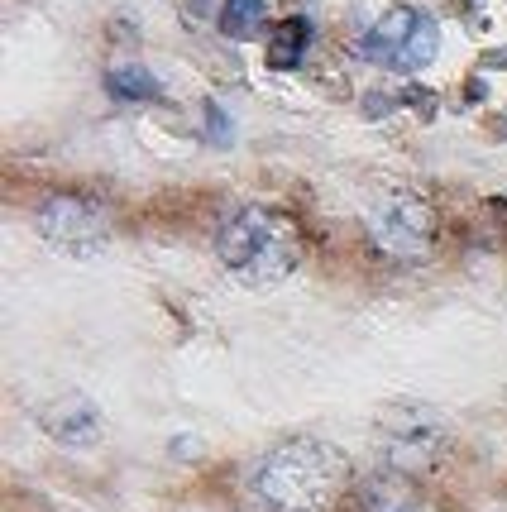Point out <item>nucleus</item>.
<instances>
[{"label":"nucleus","mask_w":507,"mask_h":512,"mask_svg":"<svg viewBox=\"0 0 507 512\" xmlns=\"http://www.w3.org/2000/svg\"><path fill=\"white\" fill-rule=\"evenodd\" d=\"M249 489L264 512H335L350 493V460L316 436H297L254 465Z\"/></svg>","instance_id":"f257e3e1"},{"label":"nucleus","mask_w":507,"mask_h":512,"mask_svg":"<svg viewBox=\"0 0 507 512\" xmlns=\"http://www.w3.org/2000/svg\"><path fill=\"white\" fill-rule=\"evenodd\" d=\"M302 249H307L302 230L278 206L249 201V206L225 211V221L216 225V259L244 288H273L292 278L302 264Z\"/></svg>","instance_id":"f03ea898"},{"label":"nucleus","mask_w":507,"mask_h":512,"mask_svg":"<svg viewBox=\"0 0 507 512\" xmlns=\"http://www.w3.org/2000/svg\"><path fill=\"white\" fill-rule=\"evenodd\" d=\"M359 53L388 72H421L441 53V24L417 5H388L359 39Z\"/></svg>","instance_id":"7ed1b4c3"},{"label":"nucleus","mask_w":507,"mask_h":512,"mask_svg":"<svg viewBox=\"0 0 507 512\" xmlns=\"http://www.w3.org/2000/svg\"><path fill=\"white\" fill-rule=\"evenodd\" d=\"M445 446H450V431L445 422L421 407V402H397L383 412L378 422V455H383V469H397L407 479H417L426 469L441 465Z\"/></svg>","instance_id":"20e7f679"},{"label":"nucleus","mask_w":507,"mask_h":512,"mask_svg":"<svg viewBox=\"0 0 507 512\" xmlns=\"http://www.w3.org/2000/svg\"><path fill=\"white\" fill-rule=\"evenodd\" d=\"M364 230L383 259L393 264H421L436 245V211L417 192H383L364 216Z\"/></svg>","instance_id":"39448f33"},{"label":"nucleus","mask_w":507,"mask_h":512,"mask_svg":"<svg viewBox=\"0 0 507 512\" xmlns=\"http://www.w3.org/2000/svg\"><path fill=\"white\" fill-rule=\"evenodd\" d=\"M34 221H39V235H44L58 254H67V259H91V254H101L115 235L111 206H101L96 197H72V192L48 197Z\"/></svg>","instance_id":"423d86ee"},{"label":"nucleus","mask_w":507,"mask_h":512,"mask_svg":"<svg viewBox=\"0 0 507 512\" xmlns=\"http://www.w3.org/2000/svg\"><path fill=\"white\" fill-rule=\"evenodd\" d=\"M359 512H421V493L407 474L378 469L359 484Z\"/></svg>","instance_id":"0eeeda50"},{"label":"nucleus","mask_w":507,"mask_h":512,"mask_svg":"<svg viewBox=\"0 0 507 512\" xmlns=\"http://www.w3.org/2000/svg\"><path fill=\"white\" fill-rule=\"evenodd\" d=\"M44 426L63 441V446H91L96 441V431H101V422H96V407H91L87 398H67V402H53L44 412Z\"/></svg>","instance_id":"6e6552de"},{"label":"nucleus","mask_w":507,"mask_h":512,"mask_svg":"<svg viewBox=\"0 0 507 512\" xmlns=\"http://www.w3.org/2000/svg\"><path fill=\"white\" fill-rule=\"evenodd\" d=\"M307 48H311V20L292 15V20L273 24V39H268V67L292 72V67L307 58Z\"/></svg>","instance_id":"1a4fd4ad"},{"label":"nucleus","mask_w":507,"mask_h":512,"mask_svg":"<svg viewBox=\"0 0 507 512\" xmlns=\"http://www.w3.org/2000/svg\"><path fill=\"white\" fill-rule=\"evenodd\" d=\"M225 39H235V44H249V39H259L268 24V0H225L221 15H216Z\"/></svg>","instance_id":"9d476101"},{"label":"nucleus","mask_w":507,"mask_h":512,"mask_svg":"<svg viewBox=\"0 0 507 512\" xmlns=\"http://www.w3.org/2000/svg\"><path fill=\"white\" fill-rule=\"evenodd\" d=\"M106 91H111V96H120V101H154L158 82L144 72V67L125 63V67H115L111 77H106Z\"/></svg>","instance_id":"9b49d317"}]
</instances>
